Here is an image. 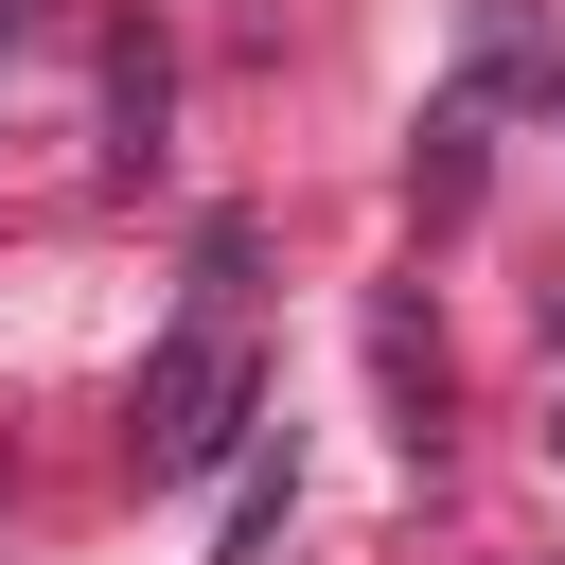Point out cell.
I'll return each instance as SVG.
<instances>
[{"instance_id":"2","label":"cell","mask_w":565,"mask_h":565,"mask_svg":"<svg viewBox=\"0 0 565 565\" xmlns=\"http://www.w3.org/2000/svg\"><path fill=\"white\" fill-rule=\"evenodd\" d=\"M159 106H177V88H159V35H124V53H106V159H124V177L159 159Z\"/></svg>"},{"instance_id":"1","label":"cell","mask_w":565,"mask_h":565,"mask_svg":"<svg viewBox=\"0 0 565 565\" xmlns=\"http://www.w3.org/2000/svg\"><path fill=\"white\" fill-rule=\"evenodd\" d=\"M247 424H265V353L230 318H177V353L141 371V477H212Z\"/></svg>"}]
</instances>
